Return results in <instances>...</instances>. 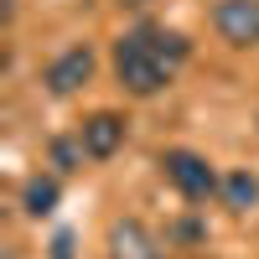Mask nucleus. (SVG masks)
<instances>
[{
    "label": "nucleus",
    "instance_id": "nucleus-1",
    "mask_svg": "<svg viewBox=\"0 0 259 259\" xmlns=\"http://www.w3.org/2000/svg\"><path fill=\"white\" fill-rule=\"evenodd\" d=\"M114 78L135 99H150V94H161L171 83V62L135 31V36H119V47H114Z\"/></svg>",
    "mask_w": 259,
    "mask_h": 259
},
{
    "label": "nucleus",
    "instance_id": "nucleus-2",
    "mask_svg": "<svg viewBox=\"0 0 259 259\" xmlns=\"http://www.w3.org/2000/svg\"><path fill=\"white\" fill-rule=\"evenodd\" d=\"M161 166H166V182L182 192V197H192V202H202V197H212L223 182L212 177V166L197 156V150H166L161 156Z\"/></svg>",
    "mask_w": 259,
    "mask_h": 259
},
{
    "label": "nucleus",
    "instance_id": "nucleus-3",
    "mask_svg": "<svg viewBox=\"0 0 259 259\" xmlns=\"http://www.w3.org/2000/svg\"><path fill=\"white\" fill-rule=\"evenodd\" d=\"M212 26H218V36L233 41V47L259 41V0H218V6H212Z\"/></svg>",
    "mask_w": 259,
    "mask_h": 259
},
{
    "label": "nucleus",
    "instance_id": "nucleus-4",
    "mask_svg": "<svg viewBox=\"0 0 259 259\" xmlns=\"http://www.w3.org/2000/svg\"><path fill=\"white\" fill-rule=\"evenodd\" d=\"M89 78H94V52H89V47H68L62 57H52V62H47V73H41V83H47L57 99L78 94Z\"/></svg>",
    "mask_w": 259,
    "mask_h": 259
},
{
    "label": "nucleus",
    "instance_id": "nucleus-5",
    "mask_svg": "<svg viewBox=\"0 0 259 259\" xmlns=\"http://www.w3.org/2000/svg\"><path fill=\"white\" fill-rule=\"evenodd\" d=\"M78 140H83V150H89V161H109L114 150L124 145V119H119V114H109V109H99V114L83 119Z\"/></svg>",
    "mask_w": 259,
    "mask_h": 259
},
{
    "label": "nucleus",
    "instance_id": "nucleus-6",
    "mask_svg": "<svg viewBox=\"0 0 259 259\" xmlns=\"http://www.w3.org/2000/svg\"><path fill=\"white\" fill-rule=\"evenodd\" d=\"M109 259H161V249H156V239L145 233L140 218H119V223L109 228Z\"/></svg>",
    "mask_w": 259,
    "mask_h": 259
},
{
    "label": "nucleus",
    "instance_id": "nucleus-7",
    "mask_svg": "<svg viewBox=\"0 0 259 259\" xmlns=\"http://www.w3.org/2000/svg\"><path fill=\"white\" fill-rule=\"evenodd\" d=\"M57 177H31L26 187H21V207L31 212V218H47V212L57 207Z\"/></svg>",
    "mask_w": 259,
    "mask_h": 259
},
{
    "label": "nucleus",
    "instance_id": "nucleus-8",
    "mask_svg": "<svg viewBox=\"0 0 259 259\" xmlns=\"http://www.w3.org/2000/svg\"><path fill=\"white\" fill-rule=\"evenodd\" d=\"M218 192H223V202H228L233 212H249V207L259 202V182L249 177V171H228Z\"/></svg>",
    "mask_w": 259,
    "mask_h": 259
},
{
    "label": "nucleus",
    "instance_id": "nucleus-9",
    "mask_svg": "<svg viewBox=\"0 0 259 259\" xmlns=\"http://www.w3.org/2000/svg\"><path fill=\"white\" fill-rule=\"evenodd\" d=\"M145 41H150V47H156L166 62H171V68H177V62H187V52H192V41L187 36H177V31H140Z\"/></svg>",
    "mask_w": 259,
    "mask_h": 259
},
{
    "label": "nucleus",
    "instance_id": "nucleus-10",
    "mask_svg": "<svg viewBox=\"0 0 259 259\" xmlns=\"http://www.w3.org/2000/svg\"><path fill=\"white\" fill-rule=\"evenodd\" d=\"M83 156H89L83 140H52V166H57V171H78Z\"/></svg>",
    "mask_w": 259,
    "mask_h": 259
},
{
    "label": "nucleus",
    "instance_id": "nucleus-11",
    "mask_svg": "<svg viewBox=\"0 0 259 259\" xmlns=\"http://www.w3.org/2000/svg\"><path fill=\"white\" fill-rule=\"evenodd\" d=\"M52 259H73V233H57L52 239Z\"/></svg>",
    "mask_w": 259,
    "mask_h": 259
},
{
    "label": "nucleus",
    "instance_id": "nucleus-12",
    "mask_svg": "<svg viewBox=\"0 0 259 259\" xmlns=\"http://www.w3.org/2000/svg\"><path fill=\"white\" fill-rule=\"evenodd\" d=\"M135 6H140V0H135Z\"/></svg>",
    "mask_w": 259,
    "mask_h": 259
}]
</instances>
